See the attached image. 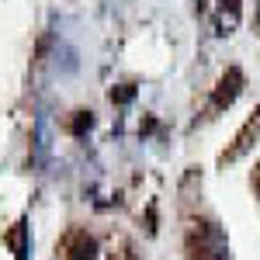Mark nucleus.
I'll return each instance as SVG.
<instances>
[{"mask_svg":"<svg viewBox=\"0 0 260 260\" xmlns=\"http://www.w3.org/2000/svg\"><path fill=\"white\" fill-rule=\"evenodd\" d=\"M240 87H243V73H240V70H229V73L219 80V90H215V108L233 104V98L240 94Z\"/></svg>","mask_w":260,"mask_h":260,"instance_id":"f257e3e1","label":"nucleus"},{"mask_svg":"<svg viewBox=\"0 0 260 260\" xmlns=\"http://www.w3.org/2000/svg\"><path fill=\"white\" fill-rule=\"evenodd\" d=\"M257 136H260V108H257V115H253V118H250L246 125H243V132L236 136V146H233V149H229V153H225L222 160H236V156H240L243 149L250 146V139H257Z\"/></svg>","mask_w":260,"mask_h":260,"instance_id":"f03ea898","label":"nucleus"},{"mask_svg":"<svg viewBox=\"0 0 260 260\" xmlns=\"http://www.w3.org/2000/svg\"><path fill=\"white\" fill-rule=\"evenodd\" d=\"M191 260H225L222 253V246L215 240H198V236H191Z\"/></svg>","mask_w":260,"mask_h":260,"instance_id":"7ed1b4c3","label":"nucleus"},{"mask_svg":"<svg viewBox=\"0 0 260 260\" xmlns=\"http://www.w3.org/2000/svg\"><path fill=\"white\" fill-rule=\"evenodd\" d=\"M98 253V243L90 240L87 233H73V243H70V260H94Z\"/></svg>","mask_w":260,"mask_h":260,"instance_id":"20e7f679","label":"nucleus"},{"mask_svg":"<svg viewBox=\"0 0 260 260\" xmlns=\"http://www.w3.org/2000/svg\"><path fill=\"white\" fill-rule=\"evenodd\" d=\"M83 128H90V111H80V118L73 121V132H83Z\"/></svg>","mask_w":260,"mask_h":260,"instance_id":"39448f33","label":"nucleus"},{"mask_svg":"<svg viewBox=\"0 0 260 260\" xmlns=\"http://www.w3.org/2000/svg\"><path fill=\"white\" fill-rule=\"evenodd\" d=\"M257 194H260V167H257Z\"/></svg>","mask_w":260,"mask_h":260,"instance_id":"423d86ee","label":"nucleus"}]
</instances>
